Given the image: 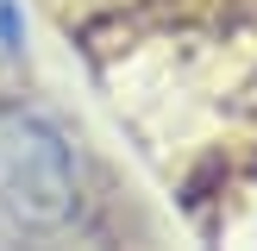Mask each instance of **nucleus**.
I'll list each match as a JSON object with an SVG mask.
<instances>
[{"label":"nucleus","mask_w":257,"mask_h":251,"mask_svg":"<svg viewBox=\"0 0 257 251\" xmlns=\"http://www.w3.org/2000/svg\"><path fill=\"white\" fill-rule=\"evenodd\" d=\"M0 201L32 226H50L69 213V151L32 113L0 119Z\"/></svg>","instance_id":"1"}]
</instances>
